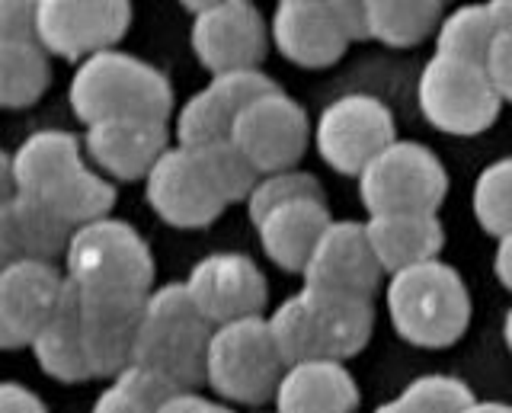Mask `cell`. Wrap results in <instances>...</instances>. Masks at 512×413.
I'll return each mask as SVG.
<instances>
[{
  "mask_svg": "<svg viewBox=\"0 0 512 413\" xmlns=\"http://www.w3.org/2000/svg\"><path fill=\"white\" fill-rule=\"evenodd\" d=\"M282 362L263 314L240 317L212 330L205 356V385L224 401L263 404L279 388Z\"/></svg>",
  "mask_w": 512,
  "mask_h": 413,
  "instance_id": "277c9868",
  "label": "cell"
},
{
  "mask_svg": "<svg viewBox=\"0 0 512 413\" xmlns=\"http://www.w3.org/2000/svg\"><path fill=\"white\" fill-rule=\"evenodd\" d=\"M484 68L493 81V90L500 93V100L512 103V33H496L484 58Z\"/></svg>",
  "mask_w": 512,
  "mask_h": 413,
  "instance_id": "74e56055",
  "label": "cell"
},
{
  "mask_svg": "<svg viewBox=\"0 0 512 413\" xmlns=\"http://www.w3.org/2000/svg\"><path fill=\"white\" fill-rule=\"evenodd\" d=\"M471 209L477 225L490 237H503L512 231V154L477 173Z\"/></svg>",
  "mask_w": 512,
  "mask_h": 413,
  "instance_id": "4dcf8cb0",
  "label": "cell"
},
{
  "mask_svg": "<svg viewBox=\"0 0 512 413\" xmlns=\"http://www.w3.org/2000/svg\"><path fill=\"white\" fill-rule=\"evenodd\" d=\"M212 330L215 327L192 305L186 282H167L144 298L132 362L170 378L180 391H192L205 381Z\"/></svg>",
  "mask_w": 512,
  "mask_h": 413,
  "instance_id": "3957f363",
  "label": "cell"
},
{
  "mask_svg": "<svg viewBox=\"0 0 512 413\" xmlns=\"http://www.w3.org/2000/svg\"><path fill=\"white\" fill-rule=\"evenodd\" d=\"M196 151L202 157L208 177H212V183L218 186V193L224 196V202H228V205L237 202V199H247L253 193L260 173H256L247 157L237 151V145L231 138L212 141V145H199Z\"/></svg>",
  "mask_w": 512,
  "mask_h": 413,
  "instance_id": "1f68e13d",
  "label": "cell"
},
{
  "mask_svg": "<svg viewBox=\"0 0 512 413\" xmlns=\"http://www.w3.org/2000/svg\"><path fill=\"white\" fill-rule=\"evenodd\" d=\"M330 221L333 218L324 199H292L272 209L256 225V234H260V247L269 263H276L285 273H304Z\"/></svg>",
  "mask_w": 512,
  "mask_h": 413,
  "instance_id": "603a6c76",
  "label": "cell"
},
{
  "mask_svg": "<svg viewBox=\"0 0 512 413\" xmlns=\"http://www.w3.org/2000/svg\"><path fill=\"white\" fill-rule=\"evenodd\" d=\"M90 413H154L148 407H141L135 397H128L119 385H109L100 397L93 401Z\"/></svg>",
  "mask_w": 512,
  "mask_h": 413,
  "instance_id": "60d3db41",
  "label": "cell"
},
{
  "mask_svg": "<svg viewBox=\"0 0 512 413\" xmlns=\"http://www.w3.org/2000/svg\"><path fill=\"white\" fill-rule=\"evenodd\" d=\"M29 346L48 378L58 381L93 378L84 353V333H80V301L71 282L61 295V305L55 308V314L48 317V324L36 333V340Z\"/></svg>",
  "mask_w": 512,
  "mask_h": 413,
  "instance_id": "d4e9b609",
  "label": "cell"
},
{
  "mask_svg": "<svg viewBox=\"0 0 512 413\" xmlns=\"http://www.w3.org/2000/svg\"><path fill=\"white\" fill-rule=\"evenodd\" d=\"M493 273L506 289L512 292V231L496 237V250H493Z\"/></svg>",
  "mask_w": 512,
  "mask_h": 413,
  "instance_id": "b9f144b4",
  "label": "cell"
},
{
  "mask_svg": "<svg viewBox=\"0 0 512 413\" xmlns=\"http://www.w3.org/2000/svg\"><path fill=\"white\" fill-rule=\"evenodd\" d=\"M416 103L423 119L445 135L471 138L500 119L503 100L480 61L432 55L416 81Z\"/></svg>",
  "mask_w": 512,
  "mask_h": 413,
  "instance_id": "8992f818",
  "label": "cell"
},
{
  "mask_svg": "<svg viewBox=\"0 0 512 413\" xmlns=\"http://www.w3.org/2000/svg\"><path fill=\"white\" fill-rule=\"evenodd\" d=\"M311 138L314 132L304 106L279 87L263 93L260 100H253L231 129V141L237 151L247 157L260 177L279 170H295V164L308 151Z\"/></svg>",
  "mask_w": 512,
  "mask_h": 413,
  "instance_id": "30bf717a",
  "label": "cell"
},
{
  "mask_svg": "<svg viewBox=\"0 0 512 413\" xmlns=\"http://www.w3.org/2000/svg\"><path fill=\"white\" fill-rule=\"evenodd\" d=\"M356 183L368 215H436L448 196V170L439 154L410 138H397L391 148H384Z\"/></svg>",
  "mask_w": 512,
  "mask_h": 413,
  "instance_id": "52a82bcc",
  "label": "cell"
},
{
  "mask_svg": "<svg viewBox=\"0 0 512 413\" xmlns=\"http://www.w3.org/2000/svg\"><path fill=\"white\" fill-rule=\"evenodd\" d=\"M461 413H512V404H503V401H474L471 407H464Z\"/></svg>",
  "mask_w": 512,
  "mask_h": 413,
  "instance_id": "f6af8a7d",
  "label": "cell"
},
{
  "mask_svg": "<svg viewBox=\"0 0 512 413\" xmlns=\"http://www.w3.org/2000/svg\"><path fill=\"white\" fill-rule=\"evenodd\" d=\"M112 385H119L128 397H135L141 407H148L154 413L164 407L173 394H180V388H176L170 378H164L160 372L148 369V365H138V362L122 369L116 378H112Z\"/></svg>",
  "mask_w": 512,
  "mask_h": 413,
  "instance_id": "d590c367",
  "label": "cell"
},
{
  "mask_svg": "<svg viewBox=\"0 0 512 413\" xmlns=\"http://www.w3.org/2000/svg\"><path fill=\"white\" fill-rule=\"evenodd\" d=\"M496 33H500V29H496L487 4H464L442 17L436 29V52L464 58V61H480V65H484Z\"/></svg>",
  "mask_w": 512,
  "mask_h": 413,
  "instance_id": "f546056e",
  "label": "cell"
},
{
  "mask_svg": "<svg viewBox=\"0 0 512 413\" xmlns=\"http://www.w3.org/2000/svg\"><path fill=\"white\" fill-rule=\"evenodd\" d=\"M301 298L311 321L314 359L346 362L352 356H359L368 346V340H372L375 330L372 298L324 292V289H311V285H304Z\"/></svg>",
  "mask_w": 512,
  "mask_h": 413,
  "instance_id": "ffe728a7",
  "label": "cell"
},
{
  "mask_svg": "<svg viewBox=\"0 0 512 413\" xmlns=\"http://www.w3.org/2000/svg\"><path fill=\"white\" fill-rule=\"evenodd\" d=\"M157 413H231V410L199 391H180V394H173Z\"/></svg>",
  "mask_w": 512,
  "mask_h": 413,
  "instance_id": "ab89813d",
  "label": "cell"
},
{
  "mask_svg": "<svg viewBox=\"0 0 512 413\" xmlns=\"http://www.w3.org/2000/svg\"><path fill=\"white\" fill-rule=\"evenodd\" d=\"M272 343H276L285 365H295L304 359H314V340H311V321L308 308H304L301 292L285 298L282 305L266 317Z\"/></svg>",
  "mask_w": 512,
  "mask_h": 413,
  "instance_id": "e575fe53",
  "label": "cell"
},
{
  "mask_svg": "<svg viewBox=\"0 0 512 413\" xmlns=\"http://www.w3.org/2000/svg\"><path fill=\"white\" fill-rule=\"evenodd\" d=\"M132 26V4L125 0H42L39 45L71 61H87L112 49Z\"/></svg>",
  "mask_w": 512,
  "mask_h": 413,
  "instance_id": "7c38bea8",
  "label": "cell"
},
{
  "mask_svg": "<svg viewBox=\"0 0 512 413\" xmlns=\"http://www.w3.org/2000/svg\"><path fill=\"white\" fill-rule=\"evenodd\" d=\"M324 199V189H320V180L314 173H304V170H279V173H266V177L256 180L253 193L247 196V215L253 225L279 209V205L292 202V199Z\"/></svg>",
  "mask_w": 512,
  "mask_h": 413,
  "instance_id": "d6a6232c",
  "label": "cell"
},
{
  "mask_svg": "<svg viewBox=\"0 0 512 413\" xmlns=\"http://www.w3.org/2000/svg\"><path fill=\"white\" fill-rule=\"evenodd\" d=\"M0 413H48V407L20 381H0Z\"/></svg>",
  "mask_w": 512,
  "mask_h": 413,
  "instance_id": "f35d334b",
  "label": "cell"
},
{
  "mask_svg": "<svg viewBox=\"0 0 512 413\" xmlns=\"http://www.w3.org/2000/svg\"><path fill=\"white\" fill-rule=\"evenodd\" d=\"M487 7H490L496 29H500V33H512V0H493Z\"/></svg>",
  "mask_w": 512,
  "mask_h": 413,
  "instance_id": "ee69618b",
  "label": "cell"
},
{
  "mask_svg": "<svg viewBox=\"0 0 512 413\" xmlns=\"http://www.w3.org/2000/svg\"><path fill=\"white\" fill-rule=\"evenodd\" d=\"M16 193H39L42 186L58 180L61 173L84 164L80 141L71 132L61 129H42L32 132L20 148L10 154Z\"/></svg>",
  "mask_w": 512,
  "mask_h": 413,
  "instance_id": "4316f807",
  "label": "cell"
},
{
  "mask_svg": "<svg viewBox=\"0 0 512 413\" xmlns=\"http://www.w3.org/2000/svg\"><path fill=\"white\" fill-rule=\"evenodd\" d=\"M388 314L397 337L420 349L455 346L471 327V292L461 273L442 257L388 279Z\"/></svg>",
  "mask_w": 512,
  "mask_h": 413,
  "instance_id": "7a4b0ae2",
  "label": "cell"
},
{
  "mask_svg": "<svg viewBox=\"0 0 512 413\" xmlns=\"http://www.w3.org/2000/svg\"><path fill=\"white\" fill-rule=\"evenodd\" d=\"M276 87L279 84L260 68L215 74L212 81L199 93H192L180 113H176V141H180L183 148H199L221 138H231L237 116L244 113L253 100H260L263 93Z\"/></svg>",
  "mask_w": 512,
  "mask_h": 413,
  "instance_id": "9a60e30c",
  "label": "cell"
},
{
  "mask_svg": "<svg viewBox=\"0 0 512 413\" xmlns=\"http://www.w3.org/2000/svg\"><path fill=\"white\" fill-rule=\"evenodd\" d=\"M48 81V52L39 42H0V109H23L36 103Z\"/></svg>",
  "mask_w": 512,
  "mask_h": 413,
  "instance_id": "f1b7e54d",
  "label": "cell"
},
{
  "mask_svg": "<svg viewBox=\"0 0 512 413\" xmlns=\"http://www.w3.org/2000/svg\"><path fill=\"white\" fill-rule=\"evenodd\" d=\"M372 413H413L404 401H400V397H394V401H384V404H378Z\"/></svg>",
  "mask_w": 512,
  "mask_h": 413,
  "instance_id": "bcb514c9",
  "label": "cell"
},
{
  "mask_svg": "<svg viewBox=\"0 0 512 413\" xmlns=\"http://www.w3.org/2000/svg\"><path fill=\"white\" fill-rule=\"evenodd\" d=\"M144 199L173 228H205L228 209L196 148H167L144 177Z\"/></svg>",
  "mask_w": 512,
  "mask_h": 413,
  "instance_id": "8fae6325",
  "label": "cell"
},
{
  "mask_svg": "<svg viewBox=\"0 0 512 413\" xmlns=\"http://www.w3.org/2000/svg\"><path fill=\"white\" fill-rule=\"evenodd\" d=\"M144 298L148 295L116 289H77L80 333L93 378H116L132 365Z\"/></svg>",
  "mask_w": 512,
  "mask_h": 413,
  "instance_id": "5bb4252c",
  "label": "cell"
},
{
  "mask_svg": "<svg viewBox=\"0 0 512 413\" xmlns=\"http://www.w3.org/2000/svg\"><path fill=\"white\" fill-rule=\"evenodd\" d=\"M68 100L74 116L87 129L106 119L167 122L173 109V87L167 74L148 65L144 58L106 49L77 65Z\"/></svg>",
  "mask_w": 512,
  "mask_h": 413,
  "instance_id": "6da1fadb",
  "label": "cell"
},
{
  "mask_svg": "<svg viewBox=\"0 0 512 413\" xmlns=\"http://www.w3.org/2000/svg\"><path fill=\"white\" fill-rule=\"evenodd\" d=\"M0 42H39V4L0 0Z\"/></svg>",
  "mask_w": 512,
  "mask_h": 413,
  "instance_id": "8d00e7d4",
  "label": "cell"
},
{
  "mask_svg": "<svg viewBox=\"0 0 512 413\" xmlns=\"http://www.w3.org/2000/svg\"><path fill=\"white\" fill-rule=\"evenodd\" d=\"M167 148V122L154 119H106L84 135V151L116 180H144Z\"/></svg>",
  "mask_w": 512,
  "mask_h": 413,
  "instance_id": "d6986e66",
  "label": "cell"
},
{
  "mask_svg": "<svg viewBox=\"0 0 512 413\" xmlns=\"http://www.w3.org/2000/svg\"><path fill=\"white\" fill-rule=\"evenodd\" d=\"M68 276L55 263H10L0 269V349L26 346L61 305Z\"/></svg>",
  "mask_w": 512,
  "mask_h": 413,
  "instance_id": "2e32d148",
  "label": "cell"
},
{
  "mask_svg": "<svg viewBox=\"0 0 512 413\" xmlns=\"http://www.w3.org/2000/svg\"><path fill=\"white\" fill-rule=\"evenodd\" d=\"M192 13L189 45L199 65L215 74L256 71L269 52V23L250 0L183 4Z\"/></svg>",
  "mask_w": 512,
  "mask_h": 413,
  "instance_id": "9c48e42d",
  "label": "cell"
},
{
  "mask_svg": "<svg viewBox=\"0 0 512 413\" xmlns=\"http://www.w3.org/2000/svg\"><path fill=\"white\" fill-rule=\"evenodd\" d=\"M16 196V180H13V164H10V154L0 151V205L7 199Z\"/></svg>",
  "mask_w": 512,
  "mask_h": 413,
  "instance_id": "7bdbcfd3",
  "label": "cell"
},
{
  "mask_svg": "<svg viewBox=\"0 0 512 413\" xmlns=\"http://www.w3.org/2000/svg\"><path fill=\"white\" fill-rule=\"evenodd\" d=\"M368 244H372L381 269L388 276L404 273L410 266L439 260L445 247V228L439 215L397 212V215H368L365 218Z\"/></svg>",
  "mask_w": 512,
  "mask_h": 413,
  "instance_id": "cb8c5ba5",
  "label": "cell"
},
{
  "mask_svg": "<svg viewBox=\"0 0 512 413\" xmlns=\"http://www.w3.org/2000/svg\"><path fill=\"white\" fill-rule=\"evenodd\" d=\"M301 276L311 289L372 298V292L381 285L384 269L372 244H368L365 221H330V228L317 241Z\"/></svg>",
  "mask_w": 512,
  "mask_h": 413,
  "instance_id": "e0dca14e",
  "label": "cell"
},
{
  "mask_svg": "<svg viewBox=\"0 0 512 413\" xmlns=\"http://www.w3.org/2000/svg\"><path fill=\"white\" fill-rule=\"evenodd\" d=\"M71 228L45 209L36 196L16 193L0 205V263H52L64 257Z\"/></svg>",
  "mask_w": 512,
  "mask_h": 413,
  "instance_id": "7402d4cb",
  "label": "cell"
},
{
  "mask_svg": "<svg viewBox=\"0 0 512 413\" xmlns=\"http://www.w3.org/2000/svg\"><path fill=\"white\" fill-rule=\"evenodd\" d=\"M64 276L77 289H116L148 295L154 289V257L144 237L119 218H100L71 231Z\"/></svg>",
  "mask_w": 512,
  "mask_h": 413,
  "instance_id": "5b68a950",
  "label": "cell"
},
{
  "mask_svg": "<svg viewBox=\"0 0 512 413\" xmlns=\"http://www.w3.org/2000/svg\"><path fill=\"white\" fill-rule=\"evenodd\" d=\"M269 36L298 68H330L352 42L336 17L333 0H282L272 10Z\"/></svg>",
  "mask_w": 512,
  "mask_h": 413,
  "instance_id": "ac0fdd59",
  "label": "cell"
},
{
  "mask_svg": "<svg viewBox=\"0 0 512 413\" xmlns=\"http://www.w3.org/2000/svg\"><path fill=\"white\" fill-rule=\"evenodd\" d=\"M26 196H36L61 225L77 231L90 225V221L109 218V209L116 205V186L106 177H100V173H93L87 164H80L68 173H61L48 186H42L39 193H26Z\"/></svg>",
  "mask_w": 512,
  "mask_h": 413,
  "instance_id": "484cf974",
  "label": "cell"
},
{
  "mask_svg": "<svg viewBox=\"0 0 512 413\" xmlns=\"http://www.w3.org/2000/svg\"><path fill=\"white\" fill-rule=\"evenodd\" d=\"M368 4V39L391 49H410L426 36H436L442 23L439 0H365Z\"/></svg>",
  "mask_w": 512,
  "mask_h": 413,
  "instance_id": "83f0119b",
  "label": "cell"
},
{
  "mask_svg": "<svg viewBox=\"0 0 512 413\" xmlns=\"http://www.w3.org/2000/svg\"><path fill=\"white\" fill-rule=\"evenodd\" d=\"M503 340H506L509 353H512V305H509V311H506V317H503Z\"/></svg>",
  "mask_w": 512,
  "mask_h": 413,
  "instance_id": "7dc6e473",
  "label": "cell"
},
{
  "mask_svg": "<svg viewBox=\"0 0 512 413\" xmlns=\"http://www.w3.org/2000/svg\"><path fill=\"white\" fill-rule=\"evenodd\" d=\"M186 292L212 327L263 314L269 282L247 253L218 250L202 257L186 276Z\"/></svg>",
  "mask_w": 512,
  "mask_h": 413,
  "instance_id": "4fadbf2b",
  "label": "cell"
},
{
  "mask_svg": "<svg viewBox=\"0 0 512 413\" xmlns=\"http://www.w3.org/2000/svg\"><path fill=\"white\" fill-rule=\"evenodd\" d=\"M413 413H461L477 397L468 381L455 375H420L397 394Z\"/></svg>",
  "mask_w": 512,
  "mask_h": 413,
  "instance_id": "836d02e7",
  "label": "cell"
},
{
  "mask_svg": "<svg viewBox=\"0 0 512 413\" xmlns=\"http://www.w3.org/2000/svg\"><path fill=\"white\" fill-rule=\"evenodd\" d=\"M397 141V119L372 93H346V97L320 109L314 125V148L330 170L343 177L359 173Z\"/></svg>",
  "mask_w": 512,
  "mask_h": 413,
  "instance_id": "ba28073f",
  "label": "cell"
},
{
  "mask_svg": "<svg viewBox=\"0 0 512 413\" xmlns=\"http://www.w3.org/2000/svg\"><path fill=\"white\" fill-rule=\"evenodd\" d=\"M272 401L276 413H356L359 385L346 362L304 359L282 372Z\"/></svg>",
  "mask_w": 512,
  "mask_h": 413,
  "instance_id": "44dd1931",
  "label": "cell"
}]
</instances>
